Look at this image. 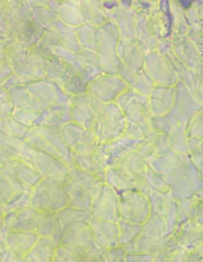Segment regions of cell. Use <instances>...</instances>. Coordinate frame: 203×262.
Here are the masks:
<instances>
[{"label":"cell","mask_w":203,"mask_h":262,"mask_svg":"<svg viewBox=\"0 0 203 262\" xmlns=\"http://www.w3.org/2000/svg\"><path fill=\"white\" fill-rule=\"evenodd\" d=\"M60 182L43 179L30 192V207L42 212H55L66 203Z\"/></svg>","instance_id":"cell-1"},{"label":"cell","mask_w":203,"mask_h":262,"mask_svg":"<svg viewBox=\"0 0 203 262\" xmlns=\"http://www.w3.org/2000/svg\"><path fill=\"white\" fill-rule=\"evenodd\" d=\"M43 214L30 207L6 213L0 226L1 237L11 231L36 233Z\"/></svg>","instance_id":"cell-2"},{"label":"cell","mask_w":203,"mask_h":262,"mask_svg":"<svg viewBox=\"0 0 203 262\" xmlns=\"http://www.w3.org/2000/svg\"><path fill=\"white\" fill-rule=\"evenodd\" d=\"M56 159L43 152L35 150L26 143L21 156V160L31 165L43 179L55 180L60 183L62 181L60 177L64 172L60 163Z\"/></svg>","instance_id":"cell-3"},{"label":"cell","mask_w":203,"mask_h":262,"mask_svg":"<svg viewBox=\"0 0 203 262\" xmlns=\"http://www.w3.org/2000/svg\"><path fill=\"white\" fill-rule=\"evenodd\" d=\"M39 238L36 233L11 231L2 236L1 240L13 253L24 257L38 242Z\"/></svg>","instance_id":"cell-4"},{"label":"cell","mask_w":203,"mask_h":262,"mask_svg":"<svg viewBox=\"0 0 203 262\" xmlns=\"http://www.w3.org/2000/svg\"><path fill=\"white\" fill-rule=\"evenodd\" d=\"M6 166L11 170L13 177L25 191H32L43 179L36 169L21 159Z\"/></svg>","instance_id":"cell-5"},{"label":"cell","mask_w":203,"mask_h":262,"mask_svg":"<svg viewBox=\"0 0 203 262\" xmlns=\"http://www.w3.org/2000/svg\"><path fill=\"white\" fill-rule=\"evenodd\" d=\"M24 191L9 167L0 163V203L3 205L9 204Z\"/></svg>","instance_id":"cell-6"},{"label":"cell","mask_w":203,"mask_h":262,"mask_svg":"<svg viewBox=\"0 0 203 262\" xmlns=\"http://www.w3.org/2000/svg\"><path fill=\"white\" fill-rule=\"evenodd\" d=\"M58 245L57 241L52 238L39 237L25 258L27 262H54Z\"/></svg>","instance_id":"cell-7"},{"label":"cell","mask_w":203,"mask_h":262,"mask_svg":"<svg viewBox=\"0 0 203 262\" xmlns=\"http://www.w3.org/2000/svg\"><path fill=\"white\" fill-rule=\"evenodd\" d=\"M24 145L17 138L0 135V163L6 166L21 159Z\"/></svg>","instance_id":"cell-8"},{"label":"cell","mask_w":203,"mask_h":262,"mask_svg":"<svg viewBox=\"0 0 203 262\" xmlns=\"http://www.w3.org/2000/svg\"><path fill=\"white\" fill-rule=\"evenodd\" d=\"M60 222L55 212H43L36 233L39 237L57 241L59 233Z\"/></svg>","instance_id":"cell-9"},{"label":"cell","mask_w":203,"mask_h":262,"mask_svg":"<svg viewBox=\"0 0 203 262\" xmlns=\"http://www.w3.org/2000/svg\"><path fill=\"white\" fill-rule=\"evenodd\" d=\"M54 262H83L76 252L62 245H58L56 249Z\"/></svg>","instance_id":"cell-10"},{"label":"cell","mask_w":203,"mask_h":262,"mask_svg":"<svg viewBox=\"0 0 203 262\" xmlns=\"http://www.w3.org/2000/svg\"><path fill=\"white\" fill-rule=\"evenodd\" d=\"M30 192L31 191H24L22 195L12 202L4 205L6 214L14 210H21L30 207Z\"/></svg>","instance_id":"cell-11"},{"label":"cell","mask_w":203,"mask_h":262,"mask_svg":"<svg viewBox=\"0 0 203 262\" xmlns=\"http://www.w3.org/2000/svg\"><path fill=\"white\" fill-rule=\"evenodd\" d=\"M0 262H27L25 257L19 256L13 253L4 245L1 240L0 249Z\"/></svg>","instance_id":"cell-12"},{"label":"cell","mask_w":203,"mask_h":262,"mask_svg":"<svg viewBox=\"0 0 203 262\" xmlns=\"http://www.w3.org/2000/svg\"><path fill=\"white\" fill-rule=\"evenodd\" d=\"M5 214H6V212H5L4 205L0 203V226H1Z\"/></svg>","instance_id":"cell-13"},{"label":"cell","mask_w":203,"mask_h":262,"mask_svg":"<svg viewBox=\"0 0 203 262\" xmlns=\"http://www.w3.org/2000/svg\"><path fill=\"white\" fill-rule=\"evenodd\" d=\"M0 249H1V241H0Z\"/></svg>","instance_id":"cell-14"},{"label":"cell","mask_w":203,"mask_h":262,"mask_svg":"<svg viewBox=\"0 0 203 262\" xmlns=\"http://www.w3.org/2000/svg\"><path fill=\"white\" fill-rule=\"evenodd\" d=\"M0 241H1V233H0Z\"/></svg>","instance_id":"cell-15"}]
</instances>
